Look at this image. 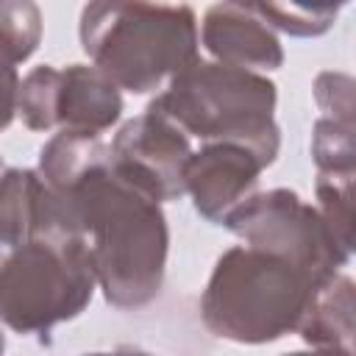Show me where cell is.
<instances>
[{
    "label": "cell",
    "instance_id": "ffe728a7",
    "mask_svg": "<svg viewBox=\"0 0 356 356\" xmlns=\"http://www.w3.org/2000/svg\"><path fill=\"white\" fill-rule=\"evenodd\" d=\"M6 350V337H3V325H0V353Z\"/></svg>",
    "mask_w": 356,
    "mask_h": 356
},
{
    "label": "cell",
    "instance_id": "ac0fdd59",
    "mask_svg": "<svg viewBox=\"0 0 356 356\" xmlns=\"http://www.w3.org/2000/svg\"><path fill=\"white\" fill-rule=\"evenodd\" d=\"M314 103L325 117L353 120V78L325 70L314 78Z\"/></svg>",
    "mask_w": 356,
    "mask_h": 356
},
{
    "label": "cell",
    "instance_id": "9c48e42d",
    "mask_svg": "<svg viewBox=\"0 0 356 356\" xmlns=\"http://www.w3.org/2000/svg\"><path fill=\"white\" fill-rule=\"evenodd\" d=\"M264 170V161L245 145L203 142V147L186 159L184 192L203 220L222 225L225 217L256 192Z\"/></svg>",
    "mask_w": 356,
    "mask_h": 356
},
{
    "label": "cell",
    "instance_id": "7c38bea8",
    "mask_svg": "<svg viewBox=\"0 0 356 356\" xmlns=\"http://www.w3.org/2000/svg\"><path fill=\"white\" fill-rule=\"evenodd\" d=\"M42 178L28 167L0 170V264L14 248L39 234Z\"/></svg>",
    "mask_w": 356,
    "mask_h": 356
},
{
    "label": "cell",
    "instance_id": "277c9868",
    "mask_svg": "<svg viewBox=\"0 0 356 356\" xmlns=\"http://www.w3.org/2000/svg\"><path fill=\"white\" fill-rule=\"evenodd\" d=\"M153 103L192 139L245 145L264 167L281 150V128L275 122L278 86L264 72L197 56L167 81Z\"/></svg>",
    "mask_w": 356,
    "mask_h": 356
},
{
    "label": "cell",
    "instance_id": "2e32d148",
    "mask_svg": "<svg viewBox=\"0 0 356 356\" xmlns=\"http://www.w3.org/2000/svg\"><path fill=\"white\" fill-rule=\"evenodd\" d=\"M353 120L320 114L312 125V159L320 175H356Z\"/></svg>",
    "mask_w": 356,
    "mask_h": 356
},
{
    "label": "cell",
    "instance_id": "44dd1931",
    "mask_svg": "<svg viewBox=\"0 0 356 356\" xmlns=\"http://www.w3.org/2000/svg\"><path fill=\"white\" fill-rule=\"evenodd\" d=\"M234 3H250V0H234Z\"/></svg>",
    "mask_w": 356,
    "mask_h": 356
},
{
    "label": "cell",
    "instance_id": "9a60e30c",
    "mask_svg": "<svg viewBox=\"0 0 356 356\" xmlns=\"http://www.w3.org/2000/svg\"><path fill=\"white\" fill-rule=\"evenodd\" d=\"M42 8L36 0H0V67H19L42 42Z\"/></svg>",
    "mask_w": 356,
    "mask_h": 356
},
{
    "label": "cell",
    "instance_id": "d6986e66",
    "mask_svg": "<svg viewBox=\"0 0 356 356\" xmlns=\"http://www.w3.org/2000/svg\"><path fill=\"white\" fill-rule=\"evenodd\" d=\"M17 89H19L17 70L0 67V131H6L17 117ZM0 170H3V159H0Z\"/></svg>",
    "mask_w": 356,
    "mask_h": 356
},
{
    "label": "cell",
    "instance_id": "8fae6325",
    "mask_svg": "<svg viewBox=\"0 0 356 356\" xmlns=\"http://www.w3.org/2000/svg\"><path fill=\"white\" fill-rule=\"evenodd\" d=\"M295 334L320 350L353 353L356 345V286L345 273H334L317 284Z\"/></svg>",
    "mask_w": 356,
    "mask_h": 356
},
{
    "label": "cell",
    "instance_id": "52a82bcc",
    "mask_svg": "<svg viewBox=\"0 0 356 356\" xmlns=\"http://www.w3.org/2000/svg\"><path fill=\"white\" fill-rule=\"evenodd\" d=\"M122 89L95 64H39L17 89V117L31 131L103 134L122 117Z\"/></svg>",
    "mask_w": 356,
    "mask_h": 356
},
{
    "label": "cell",
    "instance_id": "3957f363",
    "mask_svg": "<svg viewBox=\"0 0 356 356\" xmlns=\"http://www.w3.org/2000/svg\"><path fill=\"white\" fill-rule=\"evenodd\" d=\"M320 281L325 278L270 250L234 245L214 261L200 295V320L220 339L267 345L295 334Z\"/></svg>",
    "mask_w": 356,
    "mask_h": 356
},
{
    "label": "cell",
    "instance_id": "6da1fadb",
    "mask_svg": "<svg viewBox=\"0 0 356 356\" xmlns=\"http://www.w3.org/2000/svg\"><path fill=\"white\" fill-rule=\"evenodd\" d=\"M50 197L58 231L86 242L106 303L128 312L159 298L170 253L167 217L147 189L114 167L111 150L70 186L50 189Z\"/></svg>",
    "mask_w": 356,
    "mask_h": 356
},
{
    "label": "cell",
    "instance_id": "30bf717a",
    "mask_svg": "<svg viewBox=\"0 0 356 356\" xmlns=\"http://www.w3.org/2000/svg\"><path fill=\"white\" fill-rule=\"evenodd\" d=\"M197 36L214 61L231 67L273 72L284 64V44L278 31L250 3L220 0L209 6Z\"/></svg>",
    "mask_w": 356,
    "mask_h": 356
},
{
    "label": "cell",
    "instance_id": "ba28073f",
    "mask_svg": "<svg viewBox=\"0 0 356 356\" xmlns=\"http://www.w3.org/2000/svg\"><path fill=\"white\" fill-rule=\"evenodd\" d=\"M114 167L147 189L159 203L184 197V167L192 156V136L153 100L142 114L122 122L111 145Z\"/></svg>",
    "mask_w": 356,
    "mask_h": 356
},
{
    "label": "cell",
    "instance_id": "5bb4252c",
    "mask_svg": "<svg viewBox=\"0 0 356 356\" xmlns=\"http://www.w3.org/2000/svg\"><path fill=\"white\" fill-rule=\"evenodd\" d=\"M350 0H250V6L278 31L295 39H314L334 28Z\"/></svg>",
    "mask_w": 356,
    "mask_h": 356
},
{
    "label": "cell",
    "instance_id": "5b68a950",
    "mask_svg": "<svg viewBox=\"0 0 356 356\" xmlns=\"http://www.w3.org/2000/svg\"><path fill=\"white\" fill-rule=\"evenodd\" d=\"M97 289L81 236L36 234L0 264V323L22 337H47L75 320Z\"/></svg>",
    "mask_w": 356,
    "mask_h": 356
},
{
    "label": "cell",
    "instance_id": "4fadbf2b",
    "mask_svg": "<svg viewBox=\"0 0 356 356\" xmlns=\"http://www.w3.org/2000/svg\"><path fill=\"white\" fill-rule=\"evenodd\" d=\"M106 156H108V145L103 142L100 134L58 128L42 145L36 172L50 189H64Z\"/></svg>",
    "mask_w": 356,
    "mask_h": 356
},
{
    "label": "cell",
    "instance_id": "8992f818",
    "mask_svg": "<svg viewBox=\"0 0 356 356\" xmlns=\"http://www.w3.org/2000/svg\"><path fill=\"white\" fill-rule=\"evenodd\" d=\"M245 245L270 250L314 278H328L350 261V250L337 242L320 209L295 189L253 192L222 222Z\"/></svg>",
    "mask_w": 356,
    "mask_h": 356
},
{
    "label": "cell",
    "instance_id": "e0dca14e",
    "mask_svg": "<svg viewBox=\"0 0 356 356\" xmlns=\"http://www.w3.org/2000/svg\"><path fill=\"white\" fill-rule=\"evenodd\" d=\"M317 209L342 248L353 253V175H320L314 181Z\"/></svg>",
    "mask_w": 356,
    "mask_h": 356
},
{
    "label": "cell",
    "instance_id": "7a4b0ae2",
    "mask_svg": "<svg viewBox=\"0 0 356 356\" xmlns=\"http://www.w3.org/2000/svg\"><path fill=\"white\" fill-rule=\"evenodd\" d=\"M78 39L120 89L150 95L197 58V17L186 3L86 0Z\"/></svg>",
    "mask_w": 356,
    "mask_h": 356
}]
</instances>
